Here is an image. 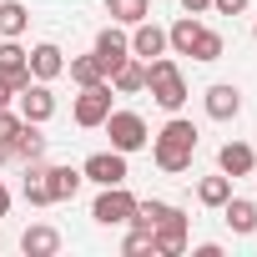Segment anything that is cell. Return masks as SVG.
Wrapping results in <instances>:
<instances>
[{
	"label": "cell",
	"instance_id": "cell-3",
	"mask_svg": "<svg viewBox=\"0 0 257 257\" xmlns=\"http://www.w3.org/2000/svg\"><path fill=\"white\" fill-rule=\"evenodd\" d=\"M101 126H106V137H111V147H116V152H126V157H132V152H142V147L152 142V132H147V121H142L137 111H116V106H111V116H106Z\"/></svg>",
	"mask_w": 257,
	"mask_h": 257
},
{
	"label": "cell",
	"instance_id": "cell-11",
	"mask_svg": "<svg viewBox=\"0 0 257 257\" xmlns=\"http://www.w3.org/2000/svg\"><path fill=\"white\" fill-rule=\"evenodd\" d=\"M132 56H142V61H157V56H167V31L147 16L142 26H132Z\"/></svg>",
	"mask_w": 257,
	"mask_h": 257
},
{
	"label": "cell",
	"instance_id": "cell-17",
	"mask_svg": "<svg viewBox=\"0 0 257 257\" xmlns=\"http://www.w3.org/2000/svg\"><path fill=\"white\" fill-rule=\"evenodd\" d=\"M252 167H257V157L247 142H227L217 152V172H227V177H252Z\"/></svg>",
	"mask_w": 257,
	"mask_h": 257
},
{
	"label": "cell",
	"instance_id": "cell-32",
	"mask_svg": "<svg viewBox=\"0 0 257 257\" xmlns=\"http://www.w3.org/2000/svg\"><path fill=\"white\" fill-rule=\"evenodd\" d=\"M6 212H11V187L0 182V217H6Z\"/></svg>",
	"mask_w": 257,
	"mask_h": 257
},
{
	"label": "cell",
	"instance_id": "cell-12",
	"mask_svg": "<svg viewBox=\"0 0 257 257\" xmlns=\"http://www.w3.org/2000/svg\"><path fill=\"white\" fill-rule=\"evenodd\" d=\"M0 76H6L16 91H21V86H31V66H26V51H21V41H11V36H0Z\"/></svg>",
	"mask_w": 257,
	"mask_h": 257
},
{
	"label": "cell",
	"instance_id": "cell-25",
	"mask_svg": "<svg viewBox=\"0 0 257 257\" xmlns=\"http://www.w3.org/2000/svg\"><path fill=\"white\" fill-rule=\"evenodd\" d=\"M26 26H31V11L21 6V0H6V6H0V36L21 41V36H26Z\"/></svg>",
	"mask_w": 257,
	"mask_h": 257
},
{
	"label": "cell",
	"instance_id": "cell-29",
	"mask_svg": "<svg viewBox=\"0 0 257 257\" xmlns=\"http://www.w3.org/2000/svg\"><path fill=\"white\" fill-rule=\"evenodd\" d=\"M247 6H252V0H212V11H217V16H242Z\"/></svg>",
	"mask_w": 257,
	"mask_h": 257
},
{
	"label": "cell",
	"instance_id": "cell-22",
	"mask_svg": "<svg viewBox=\"0 0 257 257\" xmlns=\"http://www.w3.org/2000/svg\"><path fill=\"white\" fill-rule=\"evenodd\" d=\"M197 31H202V21H197V16H182V21L167 31V51H177V56H192V46H197Z\"/></svg>",
	"mask_w": 257,
	"mask_h": 257
},
{
	"label": "cell",
	"instance_id": "cell-13",
	"mask_svg": "<svg viewBox=\"0 0 257 257\" xmlns=\"http://www.w3.org/2000/svg\"><path fill=\"white\" fill-rule=\"evenodd\" d=\"M96 56H101V66H106V76L126 61V56H132V36H126V31H116V26H106L101 36H96Z\"/></svg>",
	"mask_w": 257,
	"mask_h": 257
},
{
	"label": "cell",
	"instance_id": "cell-24",
	"mask_svg": "<svg viewBox=\"0 0 257 257\" xmlns=\"http://www.w3.org/2000/svg\"><path fill=\"white\" fill-rule=\"evenodd\" d=\"M227 197H232V177H227V172H217V177H202V182H197V202H202V207H222Z\"/></svg>",
	"mask_w": 257,
	"mask_h": 257
},
{
	"label": "cell",
	"instance_id": "cell-21",
	"mask_svg": "<svg viewBox=\"0 0 257 257\" xmlns=\"http://www.w3.org/2000/svg\"><path fill=\"white\" fill-rule=\"evenodd\" d=\"M11 152H16L21 162H41V157H46V137H41V126H36V121L21 126V137L11 142Z\"/></svg>",
	"mask_w": 257,
	"mask_h": 257
},
{
	"label": "cell",
	"instance_id": "cell-4",
	"mask_svg": "<svg viewBox=\"0 0 257 257\" xmlns=\"http://www.w3.org/2000/svg\"><path fill=\"white\" fill-rule=\"evenodd\" d=\"M91 217H96L101 227H126V222L137 217V197L126 192V182H116V187H101V197H96Z\"/></svg>",
	"mask_w": 257,
	"mask_h": 257
},
{
	"label": "cell",
	"instance_id": "cell-26",
	"mask_svg": "<svg viewBox=\"0 0 257 257\" xmlns=\"http://www.w3.org/2000/svg\"><path fill=\"white\" fill-rule=\"evenodd\" d=\"M222 51H227V41L202 26V31H197V46H192V61H222Z\"/></svg>",
	"mask_w": 257,
	"mask_h": 257
},
{
	"label": "cell",
	"instance_id": "cell-19",
	"mask_svg": "<svg viewBox=\"0 0 257 257\" xmlns=\"http://www.w3.org/2000/svg\"><path fill=\"white\" fill-rule=\"evenodd\" d=\"M106 16L111 26H142L152 16V0H106Z\"/></svg>",
	"mask_w": 257,
	"mask_h": 257
},
{
	"label": "cell",
	"instance_id": "cell-5",
	"mask_svg": "<svg viewBox=\"0 0 257 257\" xmlns=\"http://www.w3.org/2000/svg\"><path fill=\"white\" fill-rule=\"evenodd\" d=\"M111 81H96V86H81V96H76V126H86V132H91V126H101L106 116H111Z\"/></svg>",
	"mask_w": 257,
	"mask_h": 257
},
{
	"label": "cell",
	"instance_id": "cell-31",
	"mask_svg": "<svg viewBox=\"0 0 257 257\" xmlns=\"http://www.w3.org/2000/svg\"><path fill=\"white\" fill-rule=\"evenodd\" d=\"M11 101H16V86H11L6 76H0V106H11Z\"/></svg>",
	"mask_w": 257,
	"mask_h": 257
},
{
	"label": "cell",
	"instance_id": "cell-15",
	"mask_svg": "<svg viewBox=\"0 0 257 257\" xmlns=\"http://www.w3.org/2000/svg\"><path fill=\"white\" fill-rule=\"evenodd\" d=\"M111 91H116V96H137V91H147V61H142V56H126V61L111 71Z\"/></svg>",
	"mask_w": 257,
	"mask_h": 257
},
{
	"label": "cell",
	"instance_id": "cell-33",
	"mask_svg": "<svg viewBox=\"0 0 257 257\" xmlns=\"http://www.w3.org/2000/svg\"><path fill=\"white\" fill-rule=\"evenodd\" d=\"M6 157H11V152H6V147H0V162H6Z\"/></svg>",
	"mask_w": 257,
	"mask_h": 257
},
{
	"label": "cell",
	"instance_id": "cell-9",
	"mask_svg": "<svg viewBox=\"0 0 257 257\" xmlns=\"http://www.w3.org/2000/svg\"><path fill=\"white\" fill-rule=\"evenodd\" d=\"M202 106H207V116H212V121H237V116H242V91H237V86H227V81H217V86H207Z\"/></svg>",
	"mask_w": 257,
	"mask_h": 257
},
{
	"label": "cell",
	"instance_id": "cell-14",
	"mask_svg": "<svg viewBox=\"0 0 257 257\" xmlns=\"http://www.w3.org/2000/svg\"><path fill=\"white\" fill-rule=\"evenodd\" d=\"M217 212H222V222H227L237 237H252V232H257V202H247V197H227Z\"/></svg>",
	"mask_w": 257,
	"mask_h": 257
},
{
	"label": "cell",
	"instance_id": "cell-34",
	"mask_svg": "<svg viewBox=\"0 0 257 257\" xmlns=\"http://www.w3.org/2000/svg\"><path fill=\"white\" fill-rule=\"evenodd\" d=\"M252 177H257V167H252Z\"/></svg>",
	"mask_w": 257,
	"mask_h": 257
},
{
	"label": "cell",
	"instance_id": "cell-35",
	"mask_svg": "<svg viewBox=\"0 0 257 257\" xmlns=\"http://www.w3.org/2000/svg\"><path fill=\"white\" fill-rule=\"evenodd\" d=\"M252 36H257V26H252Z\"/></svg>",
	"mask_w": 257,
	"mask_h": 257
},
{
	"label": "cell",
	"instance_id": "cell-27",
	"mask_svg": "<svg viewBox=\"0 0 257 257\" xmlns=\"http://www.w3.org/2000/svg\"><path fill=\"white\" fill-rule=\"evenodd\" d=\"M21 126H26V116H21V111L0 106V147H6V152H11V142L21 137Z\"/></svg>",
	"mask_w": 257,
	"mask_h": 257
},
{
	"label": "cell",
	"instance_id": "cell-30",
	"mask_svg": "<svg viewBox=\"0 0 257 257\" xmlns=\"http://www.w3.org/2000/svg\"><path fill=\"white\" fill-rule=\"evenodd\" d=\"M182 11L187 16H202V11H212V0H182Z\"/></svg>",
	"mask_w": 257,
	"mask_h": 257
},
{
	"label": "cell",
	"instance_id": "cell-8",
	"mask_svg": "<svg viewBox=\"0 0 257 257\" xmlns=\"http://www.w3.org/2000/svg\"><path fill=\"white\" fill-rule=\"evenodd\" d=\"M16 96H21V116H26V121L46 126V121L56 116V96H51V81H31V86H21Z\"/></svg>",
	"mask_w": 257,
	"mask_h": 257
},
{
	"label": "cell",
	"instance_id": "cell-28",
	"mask_svg": "<svg viewBox=\"0 0 257 257\" xmlns=\"http://www.w3.org/2000/svg\"><path fill=\"white\" fill-rule=\"evenodd\" d=\"M126 252H152V232L147 227H132V232H126Z\"/></svg>",
	"mask_w": 257,
	"mask_h": 257
},
{
	"label": "cell",
	"instance_id": "cell-23",
	"mask_svg": "<svg viewBox=\"0 0 257 257\" xmlns=\"http://www.w3.org/2000/svg\"><path fill=\"white\" fill-rule=\"evenodd\" d=\"M26 202H31V207H56V202H51V182H46V167H41V162H26Z\"/></svg>",
	"mask_w": 257,
	"mask_h": 257
},
{
	"label": "cell",
	"instance_id": "cell-18",
	"mask_svg": "<svg viewBox=\"0 0 257 257\" xmlns=\"http://www.w3.org/2000/svg\"><path fill=\"white\" fill-rule=\"evenodd\" d=\"M46 182H51V202H71L86 177H81L76 167H46Z\"/></svg>",
	"mask_w": 257,
	"mask_h": 257
},
{
	"label": "cell",
	"instance_id": "cell-16",
	"mask_svg": "<svg viewBox=\"0 0 257 257\" xmlns=\"http://www.w3.org/2000/svg\"><path fill=\"white\" fill-rule=\"evenodd\" d=\"M21 252H26V257H56V252H61V232H56L51 222H36V227H26Z\"/></svg>",
	"mask_w": 257,
	"mask_h": 257
},
{
	"label": "cell",
	"instance_id": "cell-10",
	"mask_svg": "<svg viewBox=\"0 0 257 257\" xmlns=\"http://www.w3.org/2000/svg\"><path fill=\"white\" fill-rule=\"evenodd\" d=\"M152 252H162V257L187 252V212H182V217H167V222L152 227Z\"/></svg>",
	"mask_w": 257,
	"mask_h": 257
},
{
	"label": "cell",
	"instance_id": "cell-7",
	"mask_svg": "<svg viewBox=\"0 0 257 257\" xmlns=\"http://www.w3.org/2000/svg\"><path fill=\"white\" fill-rule=\"evenodd\" d=\"M26 66H31V81H56V76H66V51L56 41H41L26 51Z\"/></svg>",
	"mask_w": 257,
	"mask_h": 257
},
{
	"label": "cell",
	"instance_id": "cell-2",
	"mask_svg": "<svg viewBox=\"0 0 257 257\" xmlns=\"http://www.w3.org/2000/svg\"><path fill=\"white\" fill-rule=\"evenodd\" d=\"M147 91H152V101H157L162 111H182V101H187L182 66H177L172 56H157V61H147Z\"/></svg>",
	"mask_w": 257,
	"mask_h": 257
},
{
	"label": "cell",
	"instance_id": "cell-6",
	"mask_svg": "<svg viewBox=\"0 0 257 257\" xmlns=\"http://www.w3.org/2000/svg\"><path fill=\"white\" fill-rule=\"evenodd\" d=\"M81 177L86 182H96V187H116V182H126L132 172H126V152H91L86 162H81Z\"/></svg>",
	"mask_w": 257,
	"mask_h": 257
},
{
	"label": "cell",
	"instance_id": "cell-1",
	"mask_svg": "<svg viewBox=\"0 0 257 257\" xmlns=\"http://www.w3.org/2000/svg\"><path fill=\"white\" fill-rule=\"evenodd\" d=\"M192 157H197V126H192V121H182V116L172 111V121L152 137V162H157L167 177H177V172H187V167H192Z\"/></svg>",
	"mask_w": 257,
	"mask_h": 257
},
{
	"label": "cell",
	"instance_id": "cell-20",
	"mask_svg": "<svg viewBox=\"0 0 257 257\" xmlns=\"http://www.w3.org/2000/svg\"><path fill=\"white\" fill-rule=\"evenodd\" d=\"M66 71H71V81H76V86H96V81H111L96 51H91V56H71V61H66Z\"/></svg>",
	"mask_w": 257,
	"mask_h": 257
}]
</instances>
